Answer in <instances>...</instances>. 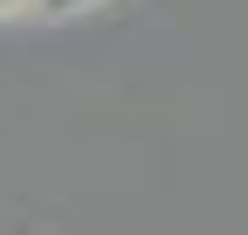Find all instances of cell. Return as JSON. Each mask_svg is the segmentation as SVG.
<instances>
[{
	"mask_svg": "<svg viewBox=\"0 0 248 235\" xmlns=\"http://www.w3.org/2000/svg\"><path fill=\"white\" fill-rule=\"evenodd\" d=\"M21 7H48V0H0V14H21Z\"/></svg>",
	"mask_w": 248,
	"mask_h": 235,
	"instance_id": "7a4b0ae2",
	"label": "cell"
},
{
	"mask_svg": "<svg viewBox=\"0 0 248 235\" xmlns=\"http://www.w3.org/2000/svg\"><path fill=\"white\" fill-rule=\"evenodd\" d=\"M76 7H97V0H48V14H76Z\"/></svg>",
	"mask_w": 248,
	"mask_h": 235,
	"instance_id": "6da1fadb",
	"label": "cell"
}]
</instances>
